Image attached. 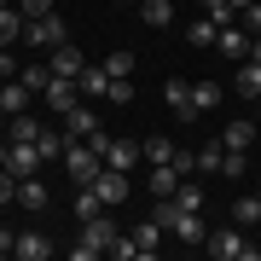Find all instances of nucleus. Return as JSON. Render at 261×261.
I'll use <instances>...</instances> for the list:
<instances>
[{
  "mask_svg": "<svg viewBox=\"0 0 261 261\" xmlns=\"http://www.w3.org/2000/svg\"><path fill=\"white\" fill-rule=\"evenodd\" d=\"M12 255H18V261H47V255H53V238H47V232H18Z\"/></svg>",
  "mask_w": 261,
  "mask_h": 261,
  "instance_id": "9d476101",
  "label": "nucleus"
},
{
  "mask_svg": "<svg viewBox=\"0 0 261 261\" xmlns=\"http://www.w3.org/2000/svg\"><path fill=\"white\" fill-rule=\"evenodd\" d=\"M174 168H180V174H197V157H192V151H180V145H174Z\"/></svg>",
  "mask_w": 261,
  "mask_h": 261,
  "instance_id": "58836bf2",
  "label": "nucleus"
},
{
  "mask_svg": "<svg viewBox=\"0 0 261 261\" xmlns=\"http://www.w3.org/2000/svg\"><path fill=\"white\" fill-rule=\"evenodd\" d=\"M64 168H70L75 186H93V180L105 174V151H99L93 140H70V145H64Z\"/></svg>",
  "mask_w": 261,
  "mask_h": 261,
  "instance_id": "f03ea898",
  "label": "nucleus"
},
{
  "mask_svg": "<svg viewBox=\"0 0 261 261\" xmlns=\"http://www.w3.org/2000/svg\"><path fill=\"white\" fill-rule=\"evenodd\" d=\"M0 134H6V140H41V122L29 116V111H18V116H6V128H0Z\"/></svg>",
  "mask_w": 261,
  "mask_h": 261,
  "instance_id": "aec40b11",
  "label": "nucleus"
},
{
  "mask_svg": "<svg viewBox=\"0 0 261 261\" xmlns=\"http://www.w3.org/2000/svg\"><path fill=\"white\" fill-rule=\"evenodd\" d=\"M180 180H186V174H180L174 163H151V174H145V192H151V197H174V186H180Z\"/></svg>",
  "mask_w": 261,
  "mask_h": 261,
  "instance_id": "0eeeda50",
  "label": "nucleus"
},
{
  "mask_svg": "<svg viewBox=\"0 0 261 261\" xmlns=\"http://www.w3.org/2000/svg\"><path fill=\"white\" fill-rule=\"evenodd\" d=\"M93 134H99L93 111H64V140H93Z\"/></svg>",
  "mask_w": 261,
  "mask_h": 261,
  "instance_id": "dca6fc26",
  "label": "nucleus"
},
{
  "mask_svg": "<svg viewBox=\"0 0 261 261\" xmlns=\"http://www.w3.org/2000/svg\"><path fill=\"white\" fill-rule=\"evenodd\" d=\"M203 18H215V23L226 29V23L238 18V12H232V0H203Z\"/></svg>",
  "mask_w": 261,
  "mask_h": 261,
  "instance_id": "473e14b6",
  "label": "nucleus"
},
{
  "mask_svg": "<svg viewBox=\"0 0 261 261\" xmlns=\"http://www.w3.org/2000/svg\"><path fill=\"white\" fill-rule=\"evenodd\" d=\"M93 145L105 151V168H122V174H128L134 163H145V151H140V140H111V134H93Z\"/></svg>",
  "mask_w": 261,
  "mask_h": 261,
  "instance_id": "39448f33",
  "label": "nucleus"
},
{
  "mask_svg": "<svg viewBox=\"0 0 261 261\" xmlns=\"http://www.w3.org/2000/svg\"><path fill=\"white\" fill-rule=\"evenodd\" d=\"M29 99H35V93H29L23 82H6V87H0V111H6V116H18V111H29Z\"/></svg>",
  "mask_w": 261,
  "mask_h": 261,
  "instance_id": "412c9836",
  "label": "nucleus"
},
{
  "mask_svg": "<svg viewBox=\"0 0 261 261\" xmlns=\"http://www.w3.org/2000/svg\"><path fill=\"white\" fill-rule=\"evenodd\" d=\"M93 192H99V203H105V209H116L122 197H128V174H122V168H105V174L93 180Z\"/></svg>",
  "mask_w": 261,
  "mask_h": 261,
  "instance_id": "6e6552de",
  "label": "nucleus"
},
{
  "mask_svg": "<svg viewBox=\"0 0 261 261\" xmlns=\"http://www.w3.org/2000/svg\"><path fill=\"white\" fill-rule=\"evenodd\" d=\"M255 140H261V122H255Z\"/></svg>",
  "mask_w": 261,
  "mask_h": 261,
  "instance_id": "a18cd8bd",
  "label": "nucleus"
},
{
  "mask_svg": "<svg viewBox=\"0 0 261 261\" xmlns=\"http://www.w3.org/2000/svg\"><path fill=\"white\" fill-rule=\"evenodd\" d=\"M23 41H29V53H53V47H64V18L58 12H47V18H29L23 23Z\"/></svg>",
  "mask_w": 261,
  "mask_h": 261,
  "instance_id": "20e7f679",
  "label": "nucleus"
},
{
  "mask_svg": "<svg viewBox=\"0 0 261 261\" xmlns=\"http://www.w3.org/2000/svg\"><path fill=\"white\" fill-rule=\"evenodd\" d=\"M41 163H47V157H41V145H35V140H12V151H6V174H12V180L41 174Z\"/></svg>",
  "mask_w": 261,
  "mask_h": 261,
  "instance_id": "423d86ee",
  "label": "nucleus"
},
{
  "mask_svg": "<svg viewBox=\"0 0 261 261\" xmlns=\"http://www.w3.org/2000/svg\"><path fill=\"white\" fill-rule=\"evenodd\" d=\"M168 238H186V244H209V226H203V215H197V209H186V215L174 221V232H168Z\"/></svg>",
  "mask_w": 261,
  "mask_h": 261,
  "instance_id": "f3484780",
  "label": "nucleus"
},
{
  "mask_svg": "<svg viewBox=\"0 0 261 261\" xmlns=\"http://www.w3.org/2000/svg\"><path fill=\"white\" fill-rule=\"evenodd\" d=\"M255 6H261V0H255Z\"/></svg>",
  "mask_w": 261,
  "mask_h": 261,
  "instance_id": "de8ad7c7",
  "label": "nucleus"
},
{
  "mask_svg": "<svg viewBox=\"0 0 261 261\" xmlns=\"http://www.w3.org/2000/svg\"><path fill=\"white\" fill-rule=\"evenodd\" d=\"M12 244H18V232H6V226H0V255H12Z\"/></svg>",
  "mask_w": 261,
  "mask_h": 261,
  "instance_id": "a19ab883",
  "label": "nucleus"
},
{
  "mask_svg": "<svg viewBox=\"0 0 261 261\" xmlns=\"http://www.w3.org/2000/svg\"><path fill=\"white\" fill-rule=\"evenodd\" d=\"M99 209H105V203H99V192H93V186H75V221H93Z\"/></svg>",
  "mask_w": 261,
  "mask_h": 261,
  "instance_id": "bb28decb",
  "label": "nucleus"
},
{
  "mask_svg": "<svg viewBox=\"0 0 261 261\" xmlns=\"http://www.w3.org/2000/svg\"><path fill=\"white\" fill-rule=\"evenodd\" d=\"M250 58H255V64H261V35H250Z\"/></svg>",
  "mask_w": 261,
  "mask_h": 261,
  "instance_id": "79ce46f5",
  "label": "nucleus"
},
{
  "mask_svg": "<svg viewBox=\"0 0 261 261\" xmlns=\"http://www.w3.org/2000/svg\"><path fill=\"white\" fill-rule=\"evenodd\" d=\"M75 82H82L87 99H105V93H111V70H105V64H82V75H75Z\"/></svg>",
  "mask_w": 261,
  "mask_h": 261,
  "instance_id": "4468645a",
  "label": "nucleus"
},
{
  "mask_svg": "<svg viewBox=\"0 0 261 261\" xmlns=\"http://www.w3.org/2000/svg\"><path fill=\"white\" fill-rule=\"evenodd\" d=\"M18 82L29 87V93H41V87H47V82H53V70H47V64H35V58H29V64L18 70Z\"/></svg>",
  "mask_w": 261,
  "mask_h": 261,
  "instance_id": "a878e982",
  "label": "nucleus"
},
{
  "mask_svg": "<svg viewBox=\"0 0 261 261\" xmlns=\"http://www.w3.org/2000/svg\"><path fill=\"white\" fill-rule=\"evenodd\" d=\"M47 70H53V75H70V82H75V75H82V53L64 41V47H53V53H47Z\"/></svg>",
  "mask_w": 261,
  "mask_h": 261,
  "instance_id": "ddd939ff",
  "label": "nucleus"
},
{
  "mask_svg": "<svg viewBox=\"0 0 261 261\" xmlns=\"http://www.w3.org/2000/svg\"><path fill=\"white\" fill-rule=\"evenodd\" d=\"M35 145H41V157L53 163V157H64V145H70V140H64V134H47V128H41V140H35Z\"/></svg>",
  "mask_w": 261,
  "mask_h": 261,
  "instance_id": "72a5a7b5",
  "label": "nucleus"
},
{
  "mask_svg": "<svg viewBox=\"0 0 261 261\" xmlns=\"http://www.w3.org/2000/svg\"><path fill=\"white\" fill-rule=\"evenodd\" d=\"M0 6H12V0H0Z\"/></svg>",
  "mask_w": 261,
  "mask_h": 261,
  "instance_id": "49530a36",
  "label": "nucleus"
},
{
  "mask_svg": "<svg viewBox=\"0 0 261 261\" xmlns=\"http://www.w3.org/2000/svg\"><path fill=\"white\" fill-rule=\"evenodd\" d=\"M255 197H261V192H255Z\"/></svg>",
  "mask_w": 261,
  "mask_h": 261,
  "instance_id": "09e8293b",
  "label": "nucleus"
},
{
  "mask_svg": "<svg viewBox=\"0 0 261 261\" xmlns=\"http://www.w3.org/2000/svg\"><path fill=\"white\" fill-rule=\"evenodd\" d=\"M232 87H238L244 99H261V64H255V58H244V64H238V82H232Z\"/></svg>",
  "mask_w": 261,
  "mask_h": 261,
  "instance_id": "4be33fe9",
  "label": "nucleus"
},
{
  "mask_svg": "<svg viewBox=\"0 0 261 261\" xmlns=\"http://www.w3.org/2000/svg\"><path fill=\"white\" fill-rule=\"evenodd\" d=\"M215 99H221V87H215V82H192V116H203Z\"/></svg>",
  "mask_w": 261,
  "mask_h": 261,
  "instance_id": "c85d7f7f",
  "label": "nucleus"
},
{
  "mask_svg": "<svg viewBox=\"0 0 261 261\" xmlns=\"http://www.w3.org/2000/svg\"><path fill=\"white\" fill-rule=\"evenodd\" d=\"M163 105H174V116L192 122V87H186V82H174V75H168V82H163Z\"/></svg>",
  "mask_w": 261,
  "mask_h": 261,
  "instance_id": "2eb2a0df",
  "label": "nucleus"
},
{
  "mask_svg": "<svg viewBox=\"0 0 261 261\" xmlns=\"http://www.w3.org/2000/svg\"><path fill=\"white\" fill-rule=\"evenodd\" d=\"M0 128H6V111H0Z\"/></svg>",
  "mask_w": 261,
  "mask_h": 261,
  "instance_id": "c03bdc74",
  "label": "nucleus"
},
{
  "mask_svg": "<svg viewBox=\"0 0 261 261\" xmlns=\"http://www.w3.org/2000/svg\"><path fill=\"white\" fill-rule=\"evenodd\" d=\"M18 203H23L29 215H35V209H47V203H53V192H47V186H41V180H35V174H29V180H18Z\"/></svg>",
  "mask_w": 261,
  "mask_h": 261,
  "instance_id": "6ab92c4d",
  "label": "nucleus"
},
{
  "mask_svg": "<svg viewBox=\"0 0 261 261\" xmlns=\"http://www.w3.org/2000/svg\"><path fill=\"white\" fill-rule=\"evenodd\" d=\"M116 232H122V226L99 209L93 221H82V238L70 244V255H75V261H93V255H105V250H111V238H116Z\"/></svg>",
  "mask_w": 261,
  "mask_h": 261,
  "instance_id": "f257e3e1",
  "label": "nucleus"
},
{
  "mask_svg": "<svg viewBox=\"0 0 261 261\" xmlns=\"http://www.w3.org/2000/svg\"><path fill=\"white\" fill-rule=\"evenodd\" d=\"M128 238H134V250H140V255H157L168 232H163V226H157V221H151V215H145V221H140V226H134V232H128Z\"/></svg>",
  "mask_w": 261,
  "mask_h": 261,
  "instance_id": "f8f14e48",
  "label": "nucleus"
},
{
  "mask_svg": "<svg viewBox=\"0 0 261 261\" xmlns=\"http://www.w3.org/2000/svg\"><path fill=\"white\" fill-rule=\"evenodd\" d=\"M105 105H134V82H128V75H111V93H105Z\"/></svg>",
  "mask_w": 261,
  "mask_h": 261,
  "instance_id": "7c9ffc66",
  "label": "nucleus"
},
{
  "mask_svg": "<svg viewBox=\"0 0 261 261\" xmlns=\"http://www.w3.org/2000/svg\"><path fill=\"white\" fill-rule=\"evenodd\" d=\"M174 203H180V209H203V186H197V180L186 174V180L174 186Z\"/></svg>",
  "mask_w": 261,
  "mask_h": 261,
  "instance_id": "cd10ccee",
  "label": "nucleus"
},
{
  "mask_svg": "<svg viewBox=\"0 0 261 261\" xmlns=\"http://www.w3.org/2000/svg\"><path fill=\"white\" fill-rule=\"evenodd\" d=\"M105 70H111V75H134V53H111Z\"/></svg>",
  "mask_w": 261,
  "mask_h": 261,
  "instance_id": "4c0bfd02",
  "label": "nucleus"
},
{
  "mask_svg": "<svg viewBox=\"0 0 261 261\" xmlns=\"http://www.w3.org/2000/svg\"><path fill=\"white\" fill-rule=\"evenodd\" d=\"M105 255H111V261H134L140 250H134V238H128V232H116V238H111V250H105Z\"/></svg>",
  "mask_w": 261,
  "mask_h": 261,
  "instance_id": "e433bc0d",
  "label": "nucleus"
},
{
  "mask_svg": "<svg viewBox=\"0 0 261 261\" xmlns=\"http://www.w3.org/2000/svg\"><path fill=\"white\" fill-rule=\"evenodd\" d=\"M215 47H221L226 58H250V29H244V23H226L221 35H215Z\"/></svg>",
  "mask_w": 261,
  "mask_h": 261,
  "instance_id": "9b49d317",
  "label": "nucleus"
},
{
  "mask_svg": "<svg viewBox=\"0 0 261 261\" xmlns=\"http://www.w3.org/2000/svg\"><path fill=\"white\" fill-rule=\"evenodd\" d=\"M209 250L221 255V261H261V250L244 238V226H238V221H232V226H215V232H209Z\"/></svg>",
  "mask_w": 261,
  "mask_h": 261,
  "instance_id": "7ed1b4c3",
  "label": "nucleus"
},
{
  "mask_svg": "<svg viewBox=\"0 0 261 261\" xmlns=\"http://www.w3.org/2000/svg\"><path fill=\"white\" fill-rule=\"evenodd\" d=\"M12 41H23V12L0 6V47H12Z\"/></svg>",
  "mask_w": 261,
  "mask_h": 261,
  "instance_id": "5701e85b",
  "label": "nucleus"
},
{
  "mask_svg": "<svg viewBox=\"0 0 261 261\" xmlns=\"http://www.w3.org/2000/svg\"><path fill=\"white\" fill-rule=\"evenodd\" d=\"M215 35H221V23H215V18H197V23H186V41H192V47H215Z\"/></svg>",
  "mask_w": 261,
  "mask_h": 261,
  "instance_id": "393cba45",
  "label": "nucleus"
},
{
  "mask_svg": "<svg viewBox=\"0 0 261 261\" xmlns=\"http://www.w3.org/2000/svg\"><path fill=\"white\" fill-rule=\"evenodd\" d=\"M244 6H255V0H232V12H244Z\"/></svg>",
  "mask_w": 261,
  "mask_h": 261,
  "instance_id": "37998d69",
  "label": "nucleus"
},
{
  "mask_svg": "<svg viewBox=\"0 0 261 261\" xmlns=\"http://www.w3.org/2000/svg\"><path fill=\"white\" fill-rule=\"evenodd\" d=\"M140 18H145L151 29H168V18H174V0H145V6H140Z\"/></svg>",
  "mask_w": 261,
  "mask_h": 261,
  "instance_id": "b1692460",
  "label": "nucleus"
},
{
  "mask_svg": "<svg viewBox=\"0 0 261 261\" xmlns=\"http://www.w3.org/2000/svg\"><path fill=\"white\" fill-rule=\"evenodd\" d=\"M232 221L238 226H255L261 221V197H238V203H232Z\"/></svg>",
  "mask_w": 261,
  "mask_h": 261,
  "instance_id": "c756f323",
  "label": "nucleus"
},
{
  "mask_svg": "<svg viewBox=\"0 0 261 261\" xmlns=\"http://www.w3.org/2000/svg\"><path fill=\"white\" fill-rule=\"evenodd\" d=\"M221 145H226V151H250V145H255V122H244V116H238V122H226Z\"/></svg>",
  "mask_w": 261,
  "mask_h": 261,
  "instance_id": "a211bd4d",
  "label": "nucleus"
},
{
  "mask_svg": "<svg viewBox=\"0 0 261 261\" xmlns=\"http://www.w3.org/2000/svg\"><path fill=\"white\" fill-rule=\"evenodd\" d=\"M75 87H82V82H70V75H53V82L41 87V99H47L53 111L64 116V111H75Z\"/></svg>",
  "mask_w": 261,
  "mask_h": 261,
  "instance_id": "1a4fd4ad",
  "label": "nucleus"
},
{
  "mask_svg": "<svg viewBox=\"0 0 261 261\" xmlns=\"http://www.w3.org/2000/svg\"><path fill=\"white\" fill-rule=\"evenodd\" d=\"M244 168H250V157H244V151H221V174H226V180H238Z\"/></svg>",
  "mask_w": 261,
  "mask_h": 261,
  "instance_id": "c9c22d12",
  "label": "nucleus"
},
{
  "mask_svg": "<svg viewBox=\"0 0 261 261\" xmlns=\"http://www.w3.org/2000/svg\"><path fill=\"white\" fill-rule=\"evenodd\" d=\"M221 151L226 145H203L197 151V174H221Z\"/></svg>",
  "mask_w": 261,
  "mask_h": 261,
  "instance_id": "f704fd0d",
  "label": "nucleus"
},
{
  "mask_svg": "<svg viewBox=\"0 0 261 261\" xmlns=\"http://www.w3.org/2000/svg\"><path fill=\"white\" fill-rule=\"evenodd\" d=\"M140 151H145V163H174V145L168 140H140Z\"/></svg>",
  "mask_w": 261,
  "mask_h": 261,
  "instance_id": "2f4dec72",
  "label": "nucleus"
},
{
  "mask_svg": "<svg viewBox=\"0 0 261 261\" xmlns=\"http://www.w3.org/2000/svg\"><path fill=\"white\" fill-rule=\"evenodd\" d=\"M255 122H261V116H255Z\"/></svg>",
  "mask_w": 261,
  "mask_h": 261,
  "instance_id": "8fccbe9b",
  "label": "nucleus"
},
{
  "mask_svg": "<svg viewBox=\"0 0 261 261\" xmlns=\"http://www.w3.org/2000/svg\"><path fill=\"white\" fill-rule=\"evenodd\" d=\"M53 6H58V0H23V12H29V18H47Z\"/></svg>",
  "mask_w": 261,
  "mask_h": 261,
  "instance_id": "ea45409f",
  "label": "nucleus"
}]
</instances>
